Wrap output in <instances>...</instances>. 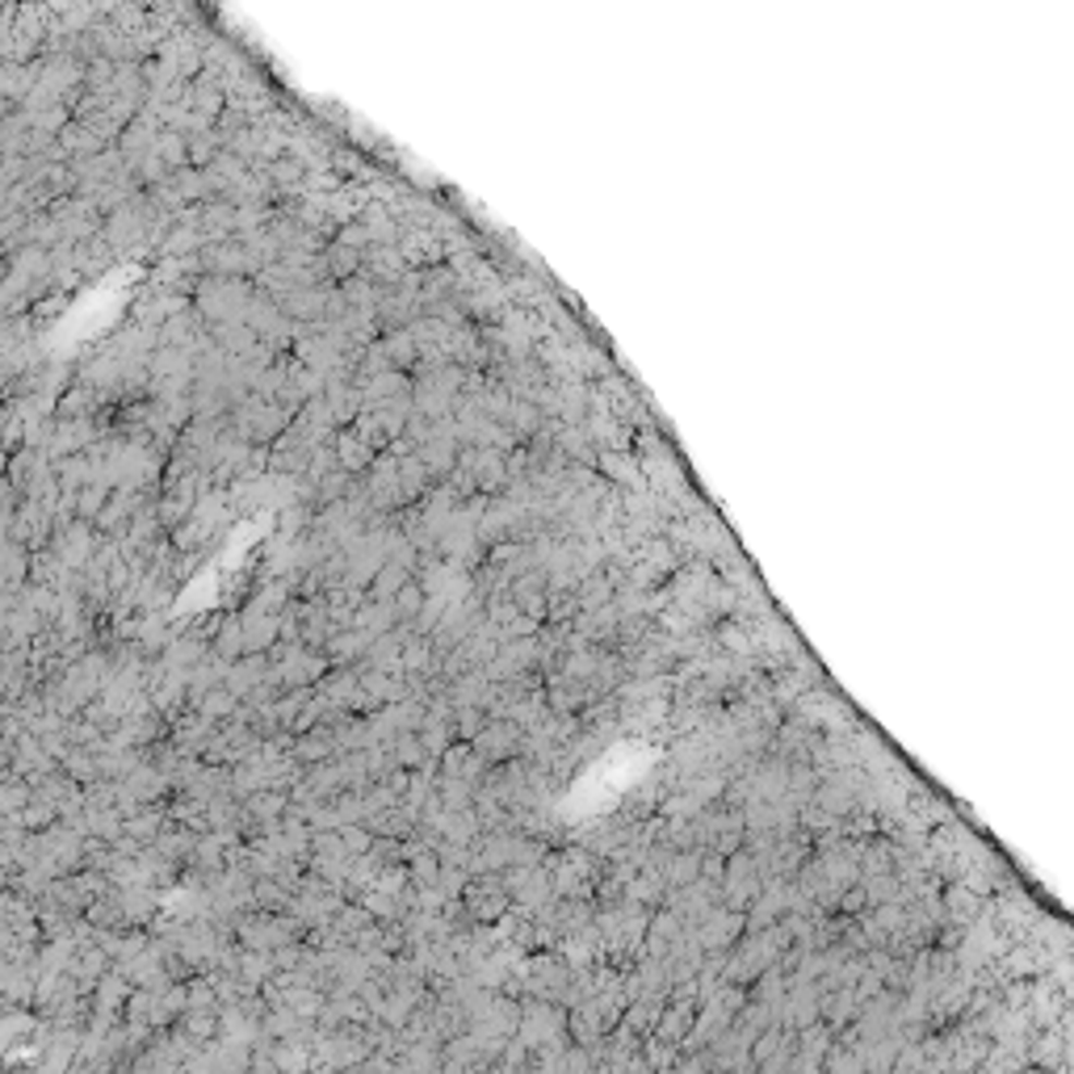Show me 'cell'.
<instances>
[{"label":"cell","instance_id":"3","mask_svg":"<svg viewBox=\"0 0 1074 1074\" xmlns=\"http://www.w3.org/2000/svg\"><path fill=\"white\" fill-rule=\"evenodd\" d=\"M361 269H365V277H374V281H403L408 261H403V252L395 249V244H374V249L361 252Z\"/></svg>","mask_w":1074,"mask_h":1074},{"label":"cell","instance_id":"4","mask_svg":"<svg viewBox=\"0 0 1074 1074\" xmlns=\"http://www.w3.org/2000/svg\"><path fill=\"white\" fill-rule=\"evenodd\" d=\"M370 458H374V449L361 442L358 433H340V437H336V467L340 470L370 467Z\"/></svg>","mask_w":1074,"mask_h":1074},{"label":"cell","instance_id":"1","mask_svg":"<svg viewBox=\"0 0 1074 1074\" xmlns=\"http://www.w3.org/2000/svg\"><path fill=\"white\" fill-rule=\"evenodd\" d=\"M626 567L633 571V583H660V579L676 576L680 554H676V546L667 538H647V542H638L630 551Z\"/></svg>","mask_w":1074,"mask_h":1074},{"label":"cell","instance_id":"2","mask_svg":"<svg viewBox=\"0 0 1074 1074\" xmlns=\"http://www.w3.org/2000/svg\"><path fill=\"white\" fill-rule=\"evenodd\" d=\"M596 474L605 479L608 487H617V492H647L638 449H630V454H601L596 458Z\"/></svg>","mask_w":1074,"mask_h":1074}]
</instances>
